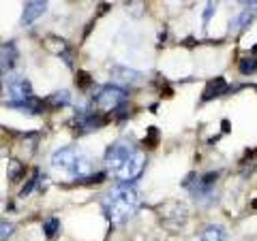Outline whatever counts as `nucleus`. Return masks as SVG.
<instances>
[{"label": "nucleus", "mask_w": 257, "mask_h": 241, "mask_svg": "<svg viewBox=\"0 0 257 241\" xmlns=\"http://www.w3.org/2000/svg\"><path fill=\"white\" fill-rule=\"evenodd\" d=\"M253 20H255V13H253L251 9H244L234 22L229 24V30H231V32H242L246 26H251Z\"/></svg>", "instance_id": "nucleus-13"}, {"label": "nucleus", "mask_w": 257, "mask_h": 241, "mask_svg": "<svg viewBox=\"0 0 257 241\" xmlns=\"http://www.w3.org/2000/svg\"><path fill=\"white\" fill-rule=\"evenodd\" d=\"M199 241H227V232L219 224H208L199 235Z\"/></svg>", "instance_id": "nucleus-12"}, {"label": "nucleus", "mask_w": 257, "mask_h": 241, "mask_svg": "<svg viewBox=\"0 0 257 241\" xmlns=\"http://www.w3.org/2000/svg\"><path fill=\"white\" fill-rule=\"evenodd\" d=\"M15 64H18V47L15 43H5L0 47V73H13Z\"/></svg>", "instance_id": "nucleus-10"}, {"label": "nucleus", "mask_w": 257, "mask_h": 241, "mask_svg": "<svg viewBox=\"0 0 257 241\" xmlns=\"http://www.w3.org/2000/svg\"><path fill=\"white\" fill-rule=\"evenodd\" d=\"M7 107L11 109H18L22 114H41L45 102L35 98V96H30V98H24V100H13V102H7Z\"/></svg>", "instance_id": "nucleus-11"}, {"label": "nucleus", "mask_w": 257, "mask_h": 241, "mask_svg": "<svg viewBox=\"0 0 257 241\" xmlns=\"http://www.w3.org/2000/svg\"><path fill=\"white\" fill-rule=\"evenodd\" d=\"M126 100H128V92L116 84L99 88V92H96L94 98H92L94 107H99L103 111H118L120 107L126 105Z\"/></svg>", "instance_id": "nucleus-4"}, {"label": "nucleus", "mask_w": 257, "mask_h": 241, "mask_svg": "<svg viewBox=\"0 0 257 241\" xmlns=\"http://www.w3.org/2000/svg\"><path fill=\"white\" fill-rule=\"evenodd\" d=\"M22 178H24V164L18 162V160H11V162H9V180L18 182Z\"/></svg>", "instance_id": "nucleus-19"}, {"label": "nucleus", "mask_w": 257, "mask_h": 241, "mask_svg": "<svg viewBox=\"0 0 257 241\" xmlns=\"http://www.w3.org/2000/svg\"><path fill=\"white\" fill-rule=\"evenodd\" d=\"M58 230H60V220L58 218H47L43 222V235L47 239H54L56 235H58Z\"/></svg>", "instance_id": "nucleus-16"}, {"label": "nucleus", "mask_w": 257, "mask_h": 241, "mask_svg": "<svg viewBox=\"0 0 257 241\" xmlns=\"http://www.w3.org/2000/svg\"><path fill=\"white\" fill-rule=\"evenodd\" d=\"M13 222H0V241H5V239H9L13 235Z\"/></svg>", "instance_id": "nucleus-20"}, {"label": "nucleus", "mask_w": 257, "mask_h": 241, "mask_svg": "<svg viewBox=\"0 0 257 241\" xmlns=\"http://www.w3.org/2000/svg\"><path fill=\"white\" fill-rule=\"evenodd\" d=\"M105 166L107 173L120 184H133L144 173L146 156L131 139H118L105 152Z\"/></svg>", "instance_id": "nucleus-1"}, {"label": "nucleus", "mask_w": 257, "mask_h": 241, "mask_svg": "<svg viewBox=\"0 0 257 241\" xmlns=\"http://www.w3.org/2000/svg\"><path fill=\"white\" fill-rule=\"evenodd\" d=\"M3 94L7 96V102L24 100V98H30L32 96V86H30V82L26 77L9 73L3 82Z\"/></svg>", "instance_id": "nucleus-5"}, {"label": "nucleus", "mask_w": 257, "mask_h": 241, "mask_svg": "<svg viewBox=\"0 0 257 241\" xmlns=\"http://www.w3.org/2000/svg\"><path fill=\"white\" fill-rule=\"evenodd\" d=\"M219 180V173H204V175H193L187 182L191 194L195 198H206L214 190V184Z\"/></svg>", "instance_id": "nucleus-6"}, {"label": "nucleus", "mask_w": 257, "mask_h": 241, "mask_svg": "<svg viewBox=\"0 0 257 241\" xmlns=\"http://www.w3.org/2000/svg\"><path fill=\"white\" fill-rule=\"evenodd\" d=\"M50 164H52L54 171L67 173L77 182H88L94 175L92 162L75 146H67V148L56 150L50 158Z\"/></svg>", "instance_id": "nucleus-3"}, {"label": "nucleus", "mask_w": 257, "mask_h": 241, "mask_svg": "<svg viewBox=\"0 0 257 241\" xmlns=\"http://www.w3.org/2000/svg\"><path fill=\"white\" fill-rule=\"evenodd\" d=\"M45 105H50V107H67V105H71V94L67 90L54 92L50 98L45 100Z\"/></svg>", "instance_id": "nucleus-15"}, {"label": "nucleus", "mask_w": 257, "mask_h": 241, "mask_svg": "<svg viewBox=\"0 0 257 241\" xmlns=\"http://www.w3.org/2000/svg\"><path fill=\"white\" fill-rule=\"evenodd\" d=\"M225 88H227V84H225V79H221V77L212 79V82L206 86V92H204V100H210V98H214V96L223 94V92H225Z\"/></svg>", "instance_id": "nucleus-14"}, {"label": "nucleus", "mask_w": 257, "mask_h": 241, "mask_svg": "<svg viewBox=\"0 0 257 241\" xmlns=\"http://www.w3.org/2000/svg\"><path fill=\"white\" fill-rule=\"evenodd\" d=\"M75 82H77V88H82V90H88V86H90V77H88L84 70H77Z\"/></svg>", "instance_id": "nucleus-22"}, {"label": "nucleus", "mask_w": 257, "mask_h": 241, "mask_svg": "<svg viewBox=\"0 0 257 241\" xmlns=\"http://www.w3.org/2000/svg\"><path fill=\"white\" fill-rule=\"evenodd\" d=\"M248 9H251L257 15V0H251V2H248Z\"/></svg>", "instance_id": "nucleus-23"}, {"label": "nucleus", "mask_w": 257, "mask_h": 241, "mask_svg": "<svg viewBox=\"0 0 257 241\" xmlns=\"http://www.w3.org/2000/svg\"><path fill=\"white\" fill-rule=\"evenodd\" d=\"M238 2H246V4H248V2H251V0H238Z\"/></svg>", "instance_id": "nucleus-24"}, {"label": "nucleus", "mask_w": 257, "mask_h": 241, "mask_svg": "<svg viewBox=\"0 0 257 241\" xmlns=\"http://www.w3.org/2000/svg\"><path fill=\"white\" fill-rule=\"evenodd\" d=\"M77 128L82 132H90V130H96V128H101L103 124H105V118L99 116V114H94L92 109H82L77 114Z\"/></svg>", "instance_id": "nucleus-8"}, {"label": "nucleus", "mask_w": 257, "mask_h": 241, "mask_svg": "<svg viewBox=\"0 0 257 241\" xmlns=\"http://www.w3.org/2000/svg\"><path fill=\"white\" fill-rule=\"evenodd\" d=\"M216 6H219V0H208L206 11H204V24H206V26H208V22H210L212 13H216Z\"/></svg>", "instance_id": "nucleus-21"}, {"label": "nucleus", "mask_w": 257, "mask_h": 241, "mask_svg": "<svg viewBox=\"0 0 257 241\" xmlns=\"http://www.w3.org/2000/svg\"><path fill=\"white\" fill-rule=\"evenodd\" d=\"M103 214L111 224H124L140 210V194L133 184H120L103 194Z\"/></svg>", "instance_id": "nucleus-2"}, {"label": "nucleus", "mask_w": 257, "mask_h": 241, "mask_svg": "<svg viewBox=\"0 0 257 241\" xmlns=\"http://www.w3.org/2000/svg\"><path fill=\"white\" fill-rule=\"evenodd\" d=\"M109 77L111 82L120 88H126V86H133L140 82V73L135 68H126V66H114L109 70Z\"/></svg>", "instance_id": "nucleus-9"}, {"label": "nucleus", "mask_w": 257, "mask_h": 241, "mask_svg": "<svg viewBox=\"0 0 257 241\" xmlns=\"http://www.w3.org/2000/svg\"><path fill=\"white\" fill-rule=\"evenodd\" d=\"M50 9V2L47 0H28L26 6H24L22 11V26H30V24H35L39 18H43Z\"/></svg>", "instance_id": "nucleus-7"}, {"label": "nucleus", "mask_w": 257, "mask_h": 241, "mask_svg": "<svg viewBox=\"0 0 257 241\" xmlns=\"http://www.w3.org/2000/svg\"><path fill=\"white\" fill-rule=\"evenodd\" d=\"M39 182H41V175H39V171H35V175L24 184V188H22V192H20V196H30L32 194V190H35L37 186H39Z\"/></svg>", "instance_id": "nucleus-18"}, {"label": "nucleus", "mask_w": 257, "mask_h": 241, "mask_svg": "<svg viewBox=\"0 0 257 241\" xmlns=\"http://www.w3.org/2000/svg\"><path fill=\"white\" fill-rule=\"evenodd\" d=\"M240 73L242 75H253V73H257V58L255 56H246V58H242L240 60Z\"/></svg>", "instance_id": "nucleus-17"}]
</instances>
